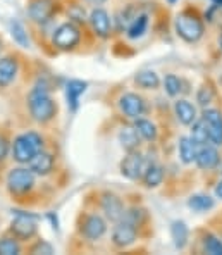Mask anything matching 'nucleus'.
I'll return each instance as SVG.
<instances>
[{
  "instance_id": "1",
  "label": "nucleus",
  "mask_w": 222,
  "mask_h": 255,
  "mask_svg": "<svg viewBox=\"0 0 222 255\" xmlns=\"http://www.w3.org/2000/svg\"><path fill=\"white\" fill-rule=\"evenodd\" d=\"M28 107L31 118L41 125L52 121L54 116L57 114V104L54 102V99L48 93V88H45V86H35L29 92Z\"/></svg>"
},
{
  "instance_id": "2",
  "label": "nucleus",
  "mask_w": 222,
  "mask_h": 255,
  "mask_svg": "<svg viewBox=\"0 0 222 255\" xmlns=\"http://www.w3.org/2000/svg\"><path fill=\"white\" fill-rule=\"evenodd\" d=\"M174 28L179 38H183L188 43H195L203 36V21L191 10H184V12L178 14L174 19Z\"/></svg>"
},
{
  "instance_id": "3",
  "label": "nucleus",
  "mask_w": 222,
  "mask_h": 255,
  "mask_svg": "<svg viewBox=\"0 0 222 255\" xmlns=\"http://www.w3.org/2000/svg\"><path fill=\"white\" fill-rule=\"evenodd\" d=\"M41 147H43V138L35 131L19 134L12 143L14 160L19 164H28L35 157V153L40 152Z\"/></svg>"
},
{
  "instance_id": "4",
  "label": "nucleus",
  "mask_w": 222,
  "mask_h": 255,
  "mask_svg": "<svg viewBox=\"0 0 222 255\" xmlns=\"http://www.w3.org/2000/svg\"><path fill=\"white\" fill-rule=\"evenodd\" d=\"M33 186H35V172L29 167H16L7 176V188L16 195L28 193L29 190H33Z\"/></svg>"
},
{
  "instance_id": "5",
  "label": "nucleus",
  "mask_w": 222,
  "mask_h": 255,
  "mask_svg": "<svg viewBox=\"0 0 222 255\" xmlns=\"http://www.w3.org/2000/svg\"><path fill=\"white\" fill-rule=\"evenodd\" d=\"M10 235L16 236L17 240H31L33 236L38 231V226H36V217L31 216V214H24L16 211V217L10 223L9 228Z\"/></svg>"
},
{
  "instance_id": "6",
  "label": "nucleus",
  "mask_w": 222,
  "mask_h": 255,
  "mask_svg": "<svg viewBox=\"0 0 222 255\" xmlns=\"http://www.w3.org/2000/svg\"><path fill=\"white\" fill-rule=\"evenodd\" d=\"M80 40H81V33L78 29V26L73 24V22H64V24H61L54 31L52 42H54L57 48H61V50H71V48H74L80 43Z\"/></svg>"
},
{
  "instance_id": "7",
  "label": "nucleus",
  "mask_w": 222,
  "mask_h": 255,
  "mask_svg": "<svg viewBox=\"0 0 222 255\" xmlns=\"http://www.w3.org/2000/svg\"><path fill=\"white\" fill-rule=\"evenodd\" d=\"M202 121L205 123L207 133H209V141L216 147L222 145V112L217 109H203Z\"/></svg>"
},
{
  "instance_id": "8",
  "label": "nucleus",
  "mask_w": 222,
  "mask_h": 255,
  "mask_svg": "<svg viewBox=\"0 0 222 255\" xmlns=\"http://www.w3.org/2000/svg\"><path fill=\"white\" fill-rule=\"evenodd\" d=\"M138 238V226L133 223H129L127 219L117 221L114 226V231H112V242H114L115 247L119 249H126V247L133 245Z\"/></svg>"
},
{
  "instance_id": "9",
  "label": "nucleus",
  "mask_w": 222,
  "mask_h": 255,
  "mask_svg": "<svg viewBox=\"0 0 222 255\" xmlns=\"http://www.w3.org/2000/svg\"><path fill=\"white\" fill-rule=\"evenodd\" d=\"M55 10H57V3L55 0H29L28 3V16L33 22H43L50 21L54 17Z\"/></svg>"
},
{
  "instance_id": "10",
  "label": "nucleus",
  "mask_w": 222,
  "mask_h": 255,
  "mask_svg": "<svg viewBox=\"0 0 222 255\" xmlns=\"http://www.w3.org/2000/svg\"><path fill=\"white\" fill-rule=\"evenodd\" d=\"M80 231L88 242H95V240H99L105 235L107 223H105V219L99 216V214H88V216L83 217Z\"/></svg>"
},
{
  "instance_id": "11",
  "label": "nucleus",
  "mask_w": 222,
  "mask_h": 255,
  "mask_svg": "<svg viewBox=\"0 0 222 255\" xmlns=\"http://www.w3.org/2000/svg\"><path fill=\"white\" fill-rule=\"evenodd\" d=\"M145 169H146L145 159H143V155L138 153L136 150L134 152H127V155L124 157V160L121 162V172L127 179H141Z\"/></svg>"
},
{
  "instance_id": "12",
  "label": "nucleus",
  "mask_w": 222,
  "mask_h": 255,
  "mask_svg": "<svg viewBox=\"0 0 222 255\" xmlns=\"http://www.w3.org/2000/svg\"><path fill=\"white\" fill-rule=\"evenodd\" d=\"M100 207H102V212L105 214V217H107L109 221H112V223L121 221L124 217V214H126V207H124L122 200L114 193L102 195Z\"/></svg>"
},
{
  "instance_id": "13",
  "label": "nucleus",
  "mask_w": 222,
  "mask_h": 255,
  "mask_svg": "<svg viewBox=\"0 0 222 255\" xmlns=\"http://www.w3.org/2000/svg\"><path fill=\"white\" fill-rule=\"evenodd\" d=\"M119 107L127 118L136 119L141 118L145 114V100L143 97H140L138 93H124V95L119 99Z\"/></svg>"
},
{
  "instance_id": "14",
  "label": "nucleus",
  "mask_w": 222,
  "mask_h": 255,
  "mask_svg": "<svg viewBox=\"0 0 222 255\" xmlns=\"http://www.w3.org/2000/svg\"><path fill=\"white\" fill-rule=\"evenodd\" d=\"M219 160H221V155L219 152L216 150V145H202L197 152V157H195V162L197 166L200 167L203 171H212L219 166Z\"/></svg>"
},
{
  "instance_id": "15",
  "label": "nucleus",
  "mask_w": 222,
  "mask_h": 255,
  "mask_svg": "<svg viewBox=\"0 0 222 255\" xmlns=\"http://www.w3.org/2000/svg\"><path fill=\"white\" fill-rule=\"evenodd\" d=\"M88 19H90V24H92L93 31H95L100 38H109V35H111V17H109L107 10L93 9Z\"/></svg>"
},
{
  "instance_id": "16",
  "label": "nucleus",
  "mask_w": 222,
  "mask_h": 255,
  "mask_svg": "<svg viewBox=\"0 0 222 255\" xmlns=\"http://www.w3.org/2000/svg\"><path fill=\"white\" fill-rule=\"evenodd\" d=\"M19 62L16 57H2L0 59V88H5L16 80Z\"/></svg>"
},
{
  "instance_id": "17",
  "label": "nucleus",
  "mask_w": 222,
  "mask_h": 255,
  "mask_svg": "<svg viewBox=\"0 0 222 255\" xmlns=\"http://www.w3.org/2000/svg\"><path fill=\"white\" fill-rule=\"evenodd\" d=\"M29 169L35 172V176H47L54 169V157L48 152H36L35 157L29 160Z\"/></svg>"
},
{
  "instance_id": "18",
  "label": "nucleus",
  "mask_w": 222,
  "mask_h": 255,
  "mask_svg": "<svg viewBox=\"0 0 222 255\" xmlns=\"http://www.w3.org/2000/svg\"><path fill=\"white\" fill-rule=\"evenodd\" d=\"M86 85L85 81L81 80H71L67 81L66 85V99H67V107L71 109V111H76L78 106H80V97L83 93L86 92Z\"/></svg>"
},
{
  "instance_id": "19",
  "label": "nucleus",
  "mask_w": 222,
  "mask_h": 255,
  "mask_svg": "<svg viewBox=\"0 0 222 255\" xmlns=\"http://www.w3.org/2000/svg\"><path fill=\"white\" fill-rule=\"evenodd\" d=\"M174 112H176V118L179 119V123H183V125L190 126L193 125L195 121H197V109L191 102H188V100H178V102L174 104Z\"/></svg>"
},
{
  "instance_id": "20",
  "label": "nucleus",
  "mask_w": 222,
  "mask_h": 255,
  "mask_svg": "<svg viewBox=\"0 0 222 255\" xmlns=\"http://www.w3.org/2000/svg\"><path fill=\"white\" fill-rule=\"evenodd\" d=\"M119 141H121L122 148L126 150V152H134V150L140 147L141 136L134 126H126V128H122L121 133H119Z\"/></svg>"
},
{
  "instance_id": "21",
  "label": "nucleus",
  "mask_w": 222,
  "mask_h": 255,
  "mask_svg": "<svg viewBox=\"0 0 222 255\" xmlns=\"http://www.w3.org/2000/svg\"><path fill=\"white\" fill-rule=\"evenodd\" d=\"M141 179L146 188H155V186H159L162 183V179H164V169H162L159 164H148L145 172H143Z\"/></svg>"
},
{
  "instance_id": "22",
  "label": "nucleus",
  "mask_w": 222,
  "mask_h": 255,
  "mask_svg": "<svg viewBox=\"0 0 222 255\" xmlns=\"http://www.w3.org/2000/svg\"><path fill=\"white\" fill-rule=\"evenodd\" d=\"M198 145L191 140L190 136H183L179 140V157L184 164H191L195 162V157H197V152H198Z\"/></svg>"
},
{
  "instance_id": "23",
  "label": "nucleus",
  "mask_w": 222,
  "mask_h": 255,
  "mask_svg": "<svg viewBox=\"0 0 222 255\" xmlns=\"http://www.w3.org/2000/svg\"><path fill=\"white\" fill-rule=\"evenodd\" d=\"M146 28H148V16H146V14H138V16H134V19L129 22V26H127V36H129L131 40L141 38L146 33Z\"/></svg>"
},
{
  "instance_id": "24",
  "label": "nucleus",
  "mask_w": 222,
  "mask_h": 255,
  "mask_svg": "<svg viewBox=\"0 0 222 255\" xmlns=\"http://www.w3.org/2000/svg\"><path fill=\"white\" fill-rule=\"evenodd\" d=\"M188 235H190V231H188L186 223H183V221H174V223L171 224V236H172V242H174L176 249H184V247H186Z\"/></svg>"
},
{
  "instance_id": "25",
  "label": "nucleus",
  "mask_w": 222,
  "mask_h": 255,
  "mask_svg": "<svg viewBox=\"0 0 222 255\" xmlns=\"http://www.w3.org/2000/svg\"><path fill=\"white\" fill-rule=\"evenodd\" d=\"M134 128L140 133V136L146 141H155L157 140V126L153 125L150 119L136 118L134 119Z\"/></svg>"
},
{
  "instance_id": "26",
  "label": "nucleus",
  "mask_w": 222,
  "mask_h": 255,
  "mask_svg": "<svg viewBox=\"0 0 222 255\" xmlns=\"http://www.w3.org/2000/svg\"><path fill=\"white\" fill-rule=\"evenodd\" d=\"M134 81H136L138 86H141L145 90H155L160 85V78L155 71H140L134 76Z\"/></svg>"
},
{
  "instance_id": "27",
  "label": "nucleus",
  "mask_w": 222,
  "mask_h": 255,
  "mask_svg": "<svg viewBox=\"0 0 222 255\" xmlns=\"http://www.w3.org/2000/svg\"><path fill=\"white\" fill-rule=\"evenodd\" d=\"M190 138L195 141V143L198 145V147H202V145H207L209 143V133H207V128H205V123L200 119H197V121L191 125V134Z\"/></svg>"
},
{
  "instance_id": "28",
  "label": "nucleus",
  "mask_w": 222,
  "mask_h": 255,
  "mask_svg": "<svg viewBox=\"0 0 222 255\" xmlns=\"http://www.w3.org/2000/svg\"><path fill=\"white\" fill-rule=\"evenodd\" d=\"M214 198H210L209 195H202V193H198V195H193V197L188 200V205H190L193 211H197V212H207V211H210V209L214 207Z\"/></svg>"
},
{
  "instance_id": "29",
  "label": "nucleus",
  "mask_w": 222,
  "mask_h": 255,
  "mask_svg": "<svg viewBox=\"0 0 222 255\" xmlns=\"http://www.w3.org/2000/svg\"><path fill=\"white\" fill-rule=\"evenodd\" d=\"M10 35H12L14 42H16L19 47L28 48L29 47V38H28V33H26L24 24L19 21H12L10 22Z\"/></svg>"
},
{
  "instance_id": "30",
  "label": "nucleus",
  "mask_w": 222,
  "mask_h": 255,
  "mask_svg": "<svg viewBox=\"0 0 222 255\" xmlns=\"http://www.w3.org/2000/svg\"><path fill=\"white\" fill-rule=\"evenodd\" d=\"M17 254H21V245L16 236H3V238H0V255H17Z\"/></svg>"
},
{
  "instance_id": "31",
  "label": "nucleus",
  "mask_w": 222,
  "mask_h": 255,
  "mask_svg": "<svg viewBox=\"0 0 222 255\" xmlns=\"http://www.w3.org/2000/svg\"><path fill=\"white\" fill-rule=\"evenodd\" d=\"M203 250L212 255H222V240L212 233L203 235Z\"/></svg>"
},
{
  "instance_id": "32",
  "label": "nucleus",
  "mask_w": 222,
  "mask_h": 255,
  "mask_svg": "<svg viewBox=\"0 0 222 255\" xmlns=\"http://www.w3.org/2000/svg\"><path fill=\"white\" fill-rule=\"evenodd\" d=\"M181 80H179L178 76H174V74H167L165 76V80H164V90L167 92V95H171V97H176V95H179L181 93Z\"/></svg>"
},
{
  "instance_id": "33",
  "label": "nucleus",
  "mask_w": 222,
  "mask_h": 255,
  "mask_svg": "<svg viewBox=\"0 0 222 255\" xmlns=\"http://www.w3.org/2000/svg\"><path fill=\"white\" fill-rule=\"evenodd\" d=\"M212 99H214V90L210 88V86L203 85L197 93V102L200 104L202 107H207L210 102H212Z\"/></svg>"
},
{
  "instance_id": "34",
  "label": "nucleus",
  "mask_w": 222,
  "mask_h": 255,
  "mask_svg": "<svg viewBox=\"0 0 222 255\" xmlns=\"http://www.w3.org/2000/svg\"><path fill=\"white\" fill-rule=\"evenodd\" d=\"M124 219H127L129 223L136 224V226H140V224L143 223V219H145V211L143 209H129V211H126V214H124Z\"/></svg>"
},
{
  "instance_id": "35",
  "label": "nucleus",
  "mask_w": 222,
  "mask_h": 255,
  "mask_svg": "<svg viewBox=\"0 0 222 255\" xmlns=\"http://www.w3.org/2000/svg\"><path fill=\"white\" fill-rule=\"evenodd\" d=\"M31 254L52 255V254H54V247H52L48 242H45V240H40V242H36L35 245L31 247Z\"/></svg>"
},
{
  "instance_id": "36",
  "label": "nucleus",
  "mask_w": 222,
  "mask_h": 255,
  "mask_svg": "<svg viewBox=\"0 0 222 255\" xmlns=\"http://www.w3.org/2000/svg\"><path fill=\"white\" fill-rule=\"evenodd\" d=\"M9 153H10V141L3 134H0V162H3L9 157Z\"/></svg>"
},
{
  "instance_id": "37",
  "label": "nucleus",
  "mask_w": 222,
  "mask_h": 255,
  "mask_svg": "<svg viewBox=\"0 0 222 255\" xmlns=\"http://www.w3.org/2000/svg\"><path fill=\"white\" fill-rule=\"evenodd\" d=\"M69 17L78 22H83L85 21V10H83L80 5H73L69 9Z\"/></svg>"
},
{
  "instance_id": "38",
  "label": "nucleus",
  "mask_w": 222,
  "mask_h": 255,
  "mask_svg": "<svg viewBox=\"0 0 222 255\" xmlns=\"http://www.w3.org/2000/svg\"><path fill=\"white\" fill-rule=\"evenodd\" d=\"M216 197L222 198V179H221L219 183H217V186H216Z\"/></svg>"
},
{
  "instance_id": "39",
  "label": "nucleus",
  "mask_w": 222,
  "mask_h": 255,
  "mask_svg": "<svg viewBox=\"0 0 222 255\" xmlns=\"http://www.w3.org/2000/svg\"><path fill=\"white\" fill-rule=\"evenodd\" d=\"M85 2L92 3V5H102V3H104L105 0H85Z\"/></svg>"
},
{
  "instance_id": "40",
  "label": "nucleus",
  "mask_w": 222,
  "mask_h": 255,
  "mask_svg": "<svg viewBox=\"0 0 222 255\" xmlns=\"http://www.w3.org/2000/svg\"><path fill=\"white\" fill-rule=\"evenodd\" d=\"M214 2V5H217V7H222V0H212Z\"/></svg>"
},
{
  "instance_id": "41",
  "label": "nucleus",
  "mask_w": 222,
  "mask_h": 255,
  "mask_svg": "<svg viewBox=\"0 0 222 255\" xmlns=\"http://www.w3.org/2000/svg\"><path fill=\"white\" fill-rule=\"evenodd\" d=\"M167 2H169V3H176L178 0H167Z\"/></svg>"
},
{
  "instance_id": "42",
  "label": "nucleus",
  "mask_w": 222,
  "mask_h": 255,
  "mask_svg": "<svg viewBox=\"0 0 222 255\" xmlns=\"http://www.w3.org/2000/svg\"><path fill=\"white\" fill-rule=\"evenodd\" d=\"M219 43H221V48H222V35H221V40H219Z\"/></svg>"
},
{
  "instance_id": "43",
  "label": "nucleus",
  "mask_w": 222,
  "mask_h": 255,
  "mask_svg": "<svg viewBox=\"0 0 222 255\" xmlns=\"http://www.w3.org/2000/svg\"><path fill=\"white\" fill-rule=\"evenodd\" d=\"M0 50H2V42H0Z\"/></svg>"
}]
</instances>
